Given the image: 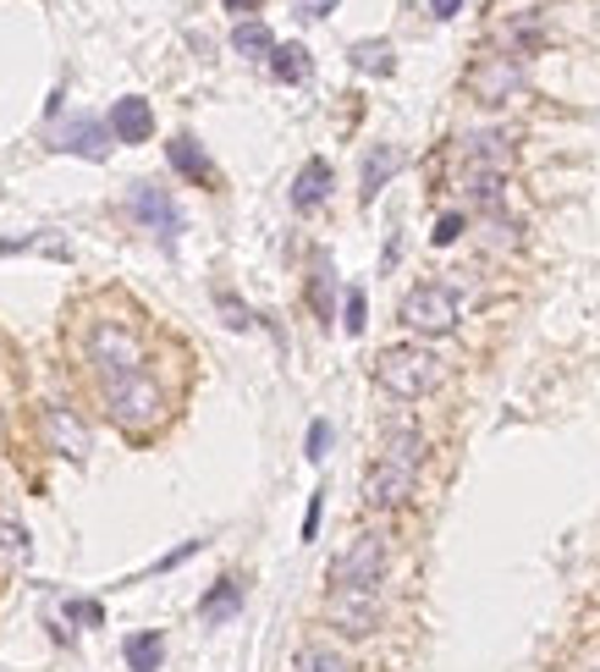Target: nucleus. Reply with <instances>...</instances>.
Wrapping results in <instances>:
<instances>
[{"label":"nucleus","instance_id":"2f4dec72","mask_svg":"<svg viewBox=\"0 0 600 672\" xmlns=\"http://www.w3.org/2000/svg\"><path fill=\"white\" fill-rule=\"evenodd\" d=\"M320 508H325V501H320V490H314V501H309V519H303V540H314V530H320Z\"/></svg>","mask_w":600,"mask_h":672},{"label":"nucleus","instance_id":"412c9836","mask_svg":"<svg viewBox=\"0 0 600 672\" xmlns=\"http://www.w3.org/2000/svg\"><path fill=\"white\" fill-rule=\"evenodd\" d=\"M348 61H353L359 72H375V77H391V72H397V61H391V45H386V39H359V45L348 50Z\"/></svg>","mask_w":600,"mask_h":672},{"label":"nucleus","instance_id":"0eeeda50","mask_svg":"<svg viewBox=\"0 0 600 672\" xmlns=\"http://www.w3.org/2000/svg\"><path fill=\"white\" fill-rule=\"evenodd\" d=\"M518 89H524V61H518V55H485V61L468 72V95H474L479 105H507Z\"/></svg>","mask_w":600,"mask_h":672},{"label":"nucleus","instance_id":"6ab92c4d","mask_svg":"<svg viewBox=\"0 0 600 672\" xmlns=\"http://www.w3.org/2000/svg\"><path fill=\"white\" fill-rule=\"evenodd\" d=\"M386 458L402 463V469H418V463H424V436H418L413 425H391V431H386Z\"/></svg>","mask_w":600,"mask_h":672},{"label":"nucleus","instance_id":"bb28decb","mask_svg":"<svg viewBox=\"0 0 600 672\" xmlns=\"http://www.w3.org/2000/svg\"><path fill=\"white\" fill-rule=\"evenodd\" d=\"M303 447H309V463L325 458V447H330V425H325V419H314V425H309V441Z\"/></svg>","mask_w":600,"mask_h":672},{"label":"nucleus","instance_id":"c9c22d12","mask_svg":"<svg viewBox=\"0 0 600 672\" xmlns=\"http://www.w3.org/2000/svg\"><path fill=\"white\" fill-rule=\"evenodd\" d=\"M595 672H600V667H595Z\"/></svg>","mask_w":600,"mask_h":672},{"label":"nucleus","instance_id":"f257e3e1","mask_svg":"<svg viewBox=\"0 0 600 672\" xmlns=\"http://www.w3.org/2000/svg\"><path fill=\"white\" fill-rule=\"evenodd\" d=\"M105 391V408H111V419L127 431V436H149V431H160V419H165V391L138 370V375H122V381H105L100 386Z\"/></svg>","mask_w":600,"mask_h":672},{"label":"nucleus","instance_id":"423d86ee","mask_svg":"<svg viewBox=\"0 0 600 672\" xmlns=\"http://www.w3.org/2000/svg\"><path fill=\"white\" fill-rule=\"evenodd\" d=\"M380 573H386V535L380 530H364V535H353L348 546H341L336 557H330V584H380Z\"/></svg>","mask_w":600,"mask_h":672},{"label":"nucleus","instance_id":"ddd939ff","mask_svg":"<svg viewBox=\"0 0 600 672\" xmlns=\"http://www.w3.org/2000/svg\"><path fill=\"white\" fill-rule=\"evenodd\" d=\"M165 154H171V165H177V172L188 177V183H199V188H215V165H210V154L183 133V138H171L165 144Z\"/></svg>","mask_w":600,"mask_h":672},{"label":"nucleus","instance_id":"2eb2a0df","mask_svg":"<svg viewBox=\"0 0 600 672\" xmlns=\"http://www.w3.org/2000/svg\"><path fill=\"white\" fill-rule=\"evenodd\" d=\"M325 199H330V165H325V160H309L303 172H298V183H292V210L309 215V210H320Z\"/></svg>","mask_w":600,"mask_h":672},{"label":"nucleus","instance_id":"72a5a7b5","mask_svg":"<svg viewBox=\"0 0 600 672\" xmlns=\"http://www.w3.org/2000/svg\"><path fill=\"white\" fill-rule=\"evenodd\" d=\"M265 0H226V12H260Z\"/></svg>","mask_w":600,"mask_h":672},{"label":"nucleus","instance_id":"dca6fc26","mask_svg":"<svg viewBox=\"0 0 600 672\" xmlns=\"http://www.w3.org/2000/svg\"><path fill=\"white\" fill-rule=\"evenodd\" d=\"M397 172H402V154H397L391 144H375V149L364 154V204H370Z\"/></svg>","mask_w":600,"mask_h":672},{"label":"nucleus","instance_id":"cd10ccee","mask_svg":"<svg viewBox=\"0 0 600 672\" xmlns=\"http://www.w3.org/2000/svg\"><path fill=\"white\" fill-rule=\"evenodd\" d=\"M364 314H370V303H364V293L353 287V293H348V320H341V325H348V336L364 331Z\"/></svg>","mask_w":600,"mask_h":672},{"label":"nucleus","instance_id":"473e14b6","mask_svg":"<svg viewBox=\"0 0 600 672\" xmlns=\"http://www.w3.org/2000/svg\"><path fill=\"white\" fill-rule=\"evenodd\" d=\"M458 7H463V0H430V12H436V17H458Z\"/></svg>","mask_w":600,"mask_h":672},{"label":"nucleus","instance_id":"6e6552de","mask_svg":"<svg viewBox=\"0 0 600 672\" xmlns=\"http://www.w3.org/2000/svg\"><path fill=\"white\" fill-rule=\"evenodd\" d=\"M413 474H418V469H402V463H391V458H375L370 474H364V508H370V513H397V508H408Z\"/></svg>","mask_w":600,"mask_h":672},{"label":"nucleus","instance_id":"b1692460","mask_svg":"<svg viewBox=\"0 0 600 672\" xmlns=\"http://www.w3.org/2000/svg\"><path fill=\"white\" fill-rule=\"evenodd\" d=\"M292 672H348V661H341L330 645H303L298 661H292Z\"/></svg>","mask_w":600,"mask_h":672},{"label":"nucleus","instance_id":"1a4fd4ad","mask_svg":"<svg viewBox=\"0 0 600 672\" xmlns=\"http://www.w3.org/2000/svg\"><path fill=\"white\" fill-rule=\"evenodd\" d=\"M127 210H133V221H138V226L160 232V242H171V237L183 232L177 204H171V194H165V188H154V183H138V188L127 194Z\"/></svg>","mask_w":600,"mask_h":672},{"label":"nucleus","instance_id":"39448f33","mask_svg":"<svg viewBox=\"0 0 600 672\" xmlns=\"http://www.w3.org/2000/svg\"><path fill=\"white\" fill-rule=\"evenodd\" d=\"M458 293L452 287H441V282H424V287H413L408 298H402V309H397V320L408 325V331H418V336H447L452 325H458Z\"/></svg>","mask_w":600,"mask_h":672},{"label":"nucleus","instance_id":"9b49d317","mask_svg":"<svg viewBox=\"0 0 600 672\" xmlns=\"http://www.w3.org/2000/svg\"><path fill=\"white\" fill-rule=\"evenodd\" d=\"M55 149L83 154V160H105V154H111V127H105V122H95V116H72V122H61Z\"/></svg>","mask_w":600,"mask_h":672},{"label":"nucleus","instance_id":"f03ea898","mask_svg":"<svg viewBox=\"0 0 600 672\" xmlns=\"http://www.w3.org/2000/svg\"><path fill=\"white\" fill-rule=\"evenodd\" d=\"M441 359L430 353V348H386L380 359H375V381L391 391V397H402V402H418V397H430L436 386H441Z\"/></svg>","mask_w":600,"mask_h":672},{"label":"nucleus","instance_id":"20e7f679","mask_svg":"<svg viewBox=\"0 0 600 672\" xmlns=\"http://www.w3.org/2000/svg\"><path fill=\"white\" fill-rule=\"evenodd\" d=\"M89 364H95L100 386H105V381H122V375H138V370H143V343H138L127 325L100 320V325L89 331Z\"/></svg>","mask_w":600,"mask_h":672},{"label":"nucleus","instance_id":"9d476101","mask_svg":"<svg viewBox=\"0 0 600 672\" xmlns=\"http://www.w3.org/2000/svg\"><path fill=\"white\" fill-rule=\"evenodd\" d=\"M39 425H45V441H50V452H61V458H72V463H83L89 458V431H83V419L72 413V408H61V402H50L45 413H39Z\"/></svg>","mask_w":600,"mask_h":672},{"label":"nucleus","instance_id":"4be33fe9","mask_svg":"<svg viewBox=\"0 0 600 672\" xmlns=\"http://www.w3.org/2000/svg\"><path fill=\"white\" fill-rule=\"evenodd\" d=\"M160 661H165V639L160 634H133L127 639V667L133 672H160Z\"/></svg>","mask_w":600,"mask_h":672},{"label":"nucleus","instance_id":"393cba45","mask_svg":"<svg viewBox=\"0 0 600 672\" xmlns=\"http://www.w3.org/2000/svg\"><path fill=\"white\" fill-rule=\"evenodd\" d=\"M237 607H242V590H237L232 578H221L215 590L199 601V618H226V612H237Z\"/></svg>","mask_w":600,"mask_h":672},{"label":"nucleus","instance_id":"aec40b11","mask_svg":"<svg viewBox=\"0 0 600 672\" xmlns=\"http://www.w3.org/2000/svg\"><path fill=\"white\" fill-rule=\"evenodd\" d=\"M232 50H237V55H248V61H265V55L276 50V39H271V28H265V23H253V17H248V23H237V28H232Z\"/></svg>","mask_w":600,"mask_h":672},{"label":"nucleus","instance_id":"f3484780","mask_svg":"<svg viewBox=\"0 0 600 672\" xmlns=\"http://www.w3.org/2000/svg\"><path fill=\"white\" fill-rule=\"evenodd\" d=\"M507 160H512V144L501 133H474L468 149H463V165H490V172H507Z\"/></svg>","mask_w":600,"mask_h":672},{"label":"nucleus","instance_id":"c756f323","mask_svg":"<svg viewBox=\"0 0 600 672\" xmlns=\"http://www.w3.org/2000/svg\"><path fill=\"white\" fill-rule=\"evenodd\" d=\"M463 232H468V226H463V215H441V221H436V242H441V248H452Z\"/></svg>","mask_w":600,"mask_h":672},{"label":"nucleus","instance_id":"5701e85b","mask_svg":"<svg viewBox=\"0 0 600 672\" xmlns=\"http://www.w3.org/2000/svg\"><path fill=\"white\" fill-rule=\"evenodd\" d=\"M28 530L23 524H12V519H0V562H7V568H23L28 562Z\"/></svg>","mask_w":600,"mask_h":672},{"label":"nucleus","instance_id":"c85d7f7f","mask_svg":"<svg viewBox=\"0 0 600 672\" xmlns=\"http://www.w3.org/2000/svg\"><path fill=\"white\" fill-rule=\"evenodd\" d=\"M66 618H72V623H89V629H100V618H105V612H100V601H66Z\"/></svg>","mask_w":600,"mask_h":672},{"label":"nucleus","instance_id":"f704fd0d","mask_svg":"<svg viewBox=\"0 0 600 672\" xmlns=\"http://www.w3.org/2000/svg\"><path fill=\"white\" fill-rule=\"evenodd\" d=\"M0 431H7V413H0Z\"/></svg>","mask_w":600,"mask_h":672},{"label":"nucleus","instance_id":"7ed1b4c3","mask_svg":"<svg viewBox=\"0 0 600 672\" xmlns=\"http://www.w3.org/2000/svg\"><path fill=\"white\" fill-rule=\"evenodd\" d=\"M325 623L341 639H370L380 629V584H330Z\"/></svg>","mask_w":600,"mask_h":672},{"label":"nucleus","instance_id":"7c9ffc66","mask_svg":"<svg viewBox=\"0 0 600 672\" xmlns=\"http://www.w3.org/2000/svg\"><path fill=\"white\" fill-rule=\"evenodd\" d=\"M298 12H303V17H330L336 0H298Z\"/></svg>","mask_w":600,"mask_h":672},{"label":"nucleus","instance_id":"a211bd4d","mask_svg":"<svg viewBox=\"0 0 600 672\" xmlns=\"http://www.w3.org/2000/svg\"><path fill=\"white\" fill-rule=\"evenodd\" d=\"M265 61H271V77H276V83H303V77H309V66H314L303 45H276Z\"/></svg>","mask_w":600,"mask_h":672},{"label":"nucleus","instance_id":"a878e982","mask_svg":"<svg viewBox=\"0 0 600 672\" xmlns=\"http://www.w3.org/2000/svg\"><path fill=\"white\" fill-rule=\"evenodd\" d=\"M215 303H221V314H226V325H232V331H248V325H253V314H248L232 293H215Z\"/></svg>","mask_w":600,"mask_h":672},{"label":"nucleus","instance_id":"f8f14e48","mask_svg":"<svg viewBox=\"0 0 600 672\" xmlns=\"http://www.w3.org/2000/svg\"><path fill=\"white\" fill-rule=\"evenodd\" d=\"M111 138L116 144H143L149 133H154V111H149V100H138V95H127V100H116L111 105Z\"/></svg>","mask_w":600,"mask_h":672},{"label":"nucleus","instance_id":"4468645a","mask_svg":"<svg viewBox=\"0 0 600 672\" xmlns=\"http://www.w3.org/2000/svg\"><path fill=\"white\" fill-rule=\"evenodd\" d=\"M458 188H463V199H468V204L496 210V204H501V188H507V172H490V165H463Z\"/></svg>","mask_w":600,"mask_h":672}]
</instances>
